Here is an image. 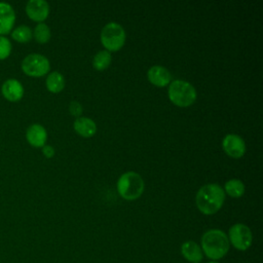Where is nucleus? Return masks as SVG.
Segmentation results:
<instances>
[{
	"instance_id": "obj_15",
	"label": "nucleus",
	"mask_w": 263,
	"mask_h": 263,
	"mask_svg": "<svg viewBox=\"0 0 263 263\" xmlns=\"http://www.w3.org/2000/svg\"><path fill=\"white\" fill-rule=\"evenodd\" d=\"M74 129L77 134H79L82 137L88 138L96 134L97 132V124L96 122L88 118V117H78L75 119L73 123Z\"/></svg>"
},
{
	"instance_id": "obj_22",
	"label": "nucleus",
	"mask_w": 263,
	"mask_h": 263,
	"mask_svg": "<svg viewBox=\"0 0 263 263\" xmlns=\"http://www.w3.org/2000/svg\"><path fill=\"white\" fill-rule=\"evenodd\" d=\"M69 109H70V112L73 114V115H80L81 112H82V106L77 102V101H72L70 103V106H69Z\"/></svg>"
},
{
	"instance_id": "obj_1",
	"label": "nucleus",
	"mask_w": 263,
	"mask_h": 263,
	"mask_svg": "<svg viewBox=\"0 0 263 263\" xmlns=\"http://www.w3.org/2000/svg\"><path fill=\"white\" fill-rule=\"evenodd\" d=\"M225 200V191L218 184H206L201 186L195 197L197 209L205 215L217 213Z\"/></svg>"
},
{
	"instance_id": "obj_16",
	"label": "nucleus",
	"mask_w": 263,
	"mask_h": 263,
	"mask_svg": "<svg viewBox=\"0 0 263 263\" xmlns=\"http://www.w3.org/2000/svg\"><path fill=\"white\" fill-rule=\"evenodd\" d=\"M45 83L49 91L60 92L65 86V78L60 72L53 71L47 75Z\"/></svg>"
},
{
	"instance_id": "obj_14",
	"label": "nucleus",
	"mask_w": 263,
	"mask_h": 263,
	"mask_svg": "<svg viewBox=\"0 0 263 263\" xmlns=\"http://www.w3.org/2000/svg\"><path fill=\"white\" fill-rule=\"evenodd\" d=\"M181 254L191 263H199L203 258L201 248L193 240H187L181 246Z\"/></svg>"
},
{
	"instance_id": "obj_21",
	"label": "nucleus",
	"mask_w": 263,
	"mask_h": 263,
	"mask_svg": "<svg viewBox=\"0 0 263 263\" xmlns=\"http://www.w3.org/2000/svg\"><path fill=\"white\" fill-rule=\"evenodd\" d=\"M11 42L3 35H0V60L6 59L11 52Z\"/></svg>"
},
{
	"instance_id": "obj_8",
	"label": "nucleus",
	"mask_w": 263,
	"mask_h": 263,
	"mask_svg": "<svg viewBox=\"0 0 263 263\" xmlns=\"http://www.w3.org/2000/svg\"><path fill=\"white\" fill-rule=\"evenodd\" d=\"M224 151L233 158L241 157L246 152V143L241 137L235 134H228L222 141Z\"/></svg>"
},
{
	"instance_id": "obj_12",
	"label": "nucleus",
	"mask_w": 263,
	"mask_h": 263,
	"mask_svg": "<svg viewBox=\"0 0 263 263\" xmlns=\"http://www.w3.org/2000/svg\"><path fill=\"white\" fill-rule=\"evenodd\" d=\"M147 77L152 84L159 87L167 85L172 79L171 72L166 68L159 65L150 67L147 72Z\"/></svg>"
},
{
	"instance_id": "obj_18",
	"label": "nucleus",
	"mask_w": 263,
	"mask_h": 263,
	"mask_svg": "<svg viewBox=\"0 0 263 263\" xmlns=\"http://www.w3.org/2000/svg\"><path fill=\"white\" fill-rule=\"evenodd\" d=\"M112 57L110 51L108 50H100L99 52H97L92 59V66L97 69V70H104L106 68L109 67L110 63H111Z\"/></svg>"
},
{
	"instance_id": "obj_7",
	"label": "nucleus",
	"mask_w": 263,
	"mask_h": 263,
	"mask_svg": "<svg viewBox=\"0 0 263 263\" xmlns=\"http://www.w3.org/2000/svg\"><path fill=\"white\" fill-rule=\"evenodd\" d=\"M228 240L236 250L247 251L253 241L251 229L241 223H236L229 228Z\"/></svg>"
},
{
	"instance_id": "obj_13",
	"label": "nucleus",
	"mask_w": 263,
	"mask_h": 263,
	"mask_svg": "<svg viewBox=\"0 0 263 263\" xmlns=\"http://www.w3.org/2000/svg\"><path fill=\"white\" fill-rule=\"evenodd\" d=\"M26 139L34 147H43L47 139L46 129L39 123H33L27 128Z\"/></svg>"
},
{
	"instance_id": "obj_2",
	"label": "nucleus",
	"mask_w": 263,
	"mask_h": 263,
	"mask_svg": "<svg viewBox=\"0 0 263 263\" xmlns=\"http://www.w3.org/2000/svg\"><path fill=\"white\" fill-rule=\"evenodd\" d=\"M227 234L220 229H210L201 236V251L212 261L222 259L229 251Z\"/></svg>"
},
{
	"instance_id": "obj_5",
	"label": "nucleus",
	"mask_w": 263,
	"mask_h": 263,
	"mask_svg": "<svg viewBox=\"0 0 263 263\" xmlns=\"http://www.w3.org/2000/svg\"><path fill=\"white\" fill-rule=\"evenodd\" d=\"M101 41L106 50L116 51L124 44L125 31L118 23L110 22L101 31Z\"/></svg>"
},
{
	"instance_id": "obj_17",
	"label": "nucleus",
	"mask_w": 263,
	"mask_h": 263,
	"mask_svg": "<svg viewBox=\"0 0 263 263\" xmlns=\"http://www.w3.org/2000/svg\"><path fill=\"white\" fill-rule=\"evenodd\" d=\"M224 189L231 197H240L245 193V184L238 179H230L226 181Z\"/></svg>"
},
{
	"instance_id": "obj_6",
	"label": "nucleus",
	"mask_w": 263,
	"mask_h": 263,
	"mask_svg": "<svg viewBox=\"0 0 263 263\" xmlns=\"http://www.w3.org/2000/svg\"><path fill=\"white\" fill-rule=\"evenodd\" d=\"M23 71L33 77H41L48 73L50 69L49 61L46 57L40 53H30L22 61Z\"/></svg>"
},
{
	"instance_id": "obj_11",
	"label": "nucleus",
	"mask_w": 263,
	"mask_h": 263,
	"mask_svg": "<svg viewBox=\"0 0 263 263\" xmlns=\"http://www.w3.org/2000/svg\"><path fill=\"white\" fill-rule=\"evenodd\" d=\"M15 22L13 7L7 2H0V35L9 33Z\"/></svg>"
},
{
	"instance_id": "obj_10",
	"label": "nucleus",
	"mask_w": 263,
	"mask_h": 263,
	"mask_svg": "<svg viewBox=\"0 0 263 263\" xmlns=\"http://www.w3.org/2000/svg\"><path fill=\"white\" fill-rule=\"evenodd\" d=\"M1 92L6 100L17 102L24 96V86L17 79L9 78L2 83Z\"/></svg>"
},
{
	"instance_id": "obj_23",
	"label": "nucleus",
	"mask_w": 263,
	"mask_h": 263,
	"mask_svg": "<svg viewBox=\"0 0 263 263\" xmlns=\"http://www.w3.org/2000/svg\"><path fill=\"white\" fill-rule=\"evenodd\" d=\"M42 152L46 157H52L54 154V149L52 148V146L49 145H44L42 147Z\"/></svg>"
},
{
	"instance_id": "obj_4",
	"label": "nucleus",
	"mask_w": 263,
	"mask_h": 263,
	"mask_svg": "<svg viewBox=\"0 0 263 263\" xmlns=\"http://www.w3.org/2000/svg\"><path fill=\"white\" fill-rule=\"evenodd\" d=\"M168 98L177 106L188 107L196 100V90L188 81L176 79L170 82Z\"/></svg>"
},
{
	"instance_id": "obj_3",
	"label": "nucleus",
	"mask_w": 263,
	"mask_h": 263,
	"mask_svg": "<svg viewBox=\"0 0 263 263\" xmlns=\"http://www.w3.org/2000/svg\"><path fill=\"white\" fill-rule=\"evenodd\" d=\"M119 195L126 200L139 198L144 191V181L136 172H126L122 174L116 184Z\"/></svg>"
},
{
	"instance_id": "obj_9",
	"label": "nucleus",
	"mask_w": 263,
	"mask_h": 263,
	"mask_svg": "<svg viewBox=\"0 0 263 263\" xmlns=\"http://www.w3.org/2000/svg\"><path fill=\"white\" fill-rule=\"evenodd\" d=\"M28 16L36 22L42 23L49 13V5L45 0H29L26 4Z\"/></svg>"
},
{
	"instance_id": "obj_19",
	"label": "nucleus",
	"mask_w": 263,
	"mask_h": 263,
	"mask_svg": "<svg viewBox=\"0 0 263 263\" xmlns=\"http://www.w3.org/2000/svg\"><path fill=\"white\" fill-rule=\"evenodd\" d=\"M33 36V32L30 27L26 25H21L16 27L14 30L11 32V37L17 42H28L31 40Z\"/></svg>"
},
{
	"instance_id": "obj_24",
	"label": "nucleus",
	"mask_w": 263,
	"mask_h": 263,
	"mask_svg": "<svg viewBox=\"0 0 263 263\" xmlns=\"http://www.w3.org/2000/svg\"><path fill=\"white\" fill-rule=\"evenodd\" d=\"M209 263H219V262H217V261H210Z\"/></svg>"
},
{
	"instance_id": "obj_20",
	"label": "nucleus",
	"mask_w": 263,
	"mask_h": 263,
	"mask_svg": "<svg viewBox=\"0 0 263 263\" xmlns=\"http://www.w3.org/2000/svg\"><path fill=\"white\" fill-rule=\"evenodd\" d=\"M34 38L39 43H46L50 39V29L45 23H39L36 25L34 32Z\"/></svg>"
}]
</instances>
